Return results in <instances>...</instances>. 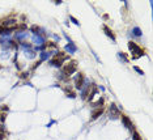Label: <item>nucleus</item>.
Here are the masks:
<instances>
[{
    "label": "nucleus",
    "mask_w": 153,
    "mask_h": 140,
    "mask_svg": "<svg viewBox=\"0 0 153 140\" xmlns=\"http://www.w3.org/2000/svg\"><path fill=\"white\" fill-rule=\"evenodd\" d=\"M128 47H130V50H131L133 54H136L135 56H133V59H136V58H139V56H141V55H144V54H143V50H141L136 43H133V42H128ZM133 54H132V55H133Z\"/></svg>",
    "instance_id": "1"
},
{
    "label": "nucleus",
    "mask_w": 153,
    "mask_h": 140,
    "mask_svg": "<svg viewBox=\"0 0 153 140\" xmlns=\"http://www.w3.org/2000/svg\"><path fill=\"white\" fill-rule=\"evenodd\" d=\"M76 71V62H72V63H68L67 66L63 67V72H64L66 75H72L73 72Z\"/></svg>",
    "instance_id": "2"
},
{
    "label": "nucleus",
    "mask_w": 153,
    "mask_h": 140,
    "mask_svg": "<svg viewBox=\"0 0 153 140\" xmlns=\"http://www.w3.org/2000/svg\"><path fill=\"white\" fill-rule=\"evenodd\" d=\"M102 113H104V107H97L96 110H93V113H92L90 119H92V120H96V119L98 118L99 115H102Z\"/></svg>",
    "instance_id": "3"
},
{
    "label": "nucleus",
    "mask_w": 153,
    "mask_h": 140,
    "mask_svg": "<svg viewBox=\"0 0 153 140\" xmlns=\"http://www.w3.org/2000/svg\"><path fill=\"white\" fill-rule=\"evenodd\" d=\"M122 120H123V123L126 124L127 128H130L131 131H135V130H133V124L131 123V120H130V118L127 115H122Z\"/></svg>",
    "instance_id": "4"
},
{
    "label": "nucleus",
    "mask_w": 153,
    "mask_h": 140,
    "mask_svg": "<svg viewBox=\"0 0 153 140\" xmlns=\"http://www.w3.org/2000/svg\"><path fill=\"white\" fill-rule=\"evenodd\" d=\"M82 83H84V76H82V73H79V76H77V79H76V88L81 89Z\"/></svg>",
    "instance_id": "5"
},
{
    "label": "nucleus",
    "mask_w": 153,
    "mask_h": 140,
    "mask_svg": "<svg viewBox=\"0 0 153 140\" xmlns=\"http://www.w3.org/2000/svg\"><path fill=\"white\" fill-rule=\"evenodd\" d=\"M110 111H111V114H113V117L111 118H116V115H119V110L116 109V105H111V107H110Z\"/></svg>",
    "instance_id": "6"
},
{
    "label": "nucleus",
    "mask_w": 153,
    "mask_h": 140,
    "mask_svg": "<svg viewBox=\"0 0 153 140\" xmlns=\"http://www.w3.org/2000/svg\"><path fill=\"white\" fill-rule=\"evenodd\" d=\"M50 63L56 66V67H60L62 66V59H59V58H52V59L50 60Z\"/></svg>",
    "instance_id": "7"
},
{
    "label": "nucleus",
    "mask_w": 153,
    "mask_h": 140,
    "mask_svg": "<svg viewBox=\"0 0 153 140\" xmlns=\"http://www.w3.org/2000/svg\"><path fill=\"white\" fill-rule=\"evenodd\" d=\"M104 29H105V32H106V34L107 35H109V37L110 38H113V39H115V35H114V33L113 32H111V30L109 29V28H107L106 26V25H105V26H104Z\"/></svg>",
    "instance_id": "8"
},
{
    "label": "nucleus",
    "mask_w": 153,
    "mask_h": 140,
    "mask_svg": "<svg viewBox=\"0 0 153 140\" xmlns=\"http://www.w3.org/2000/svg\"><path fill=\"white\" fill-rule=\"evenodd\" d=\"M5 138V130L3 128V126H0V140H3Z\"/></svg>",
    "instance_id": "9"
},
{
    "label": "nucleus",
    "mask_w": 153,
    "mask_h": 140,
    "mask_svg": "<svg viewBox=\"0 0 153 140\" xmlns=\"http://www.w3.org/2000/svg\"><path fill=\"white\" fill-rule=\"evenodd\" d=\"M132 139H133V140H141L140 135H139L136 131H132Z\"/></svg>",
    "instance_id": "10"
},
{
    "label": "nucleus",
    "mask_w": 153,
    "mask_h": 140,
    "mask_svg": "<svg viewBox=\"0 0 153 140\" xmlns=\"http://www.w3.org/2000/svg\"><path fill=\"white\" fill-rule=\"evenodd\" d=\"M104 102H105V100H104V98H102V97H101V98H99L98 101H97L96 106H101V105H104Z\"/></svg>",
    "instance_id": "11"
},
{
    "label": "nucleus",
    "mask_w": 153,
    "mask_h": 140,
    "mask_svg": "<svg viewBox=\"0 0 153 140\" xmlns=\"http://www.w3.org/2000/svg\"><path fill=\"white\" fill-rule=\"evenodd\" d=\"M133 68H135V71H137V72H139V73H140V75H144V72L141 71V69L139 68V67H133Z\"/></svg>",
    "instance_id": "12"
},
{
    "label": "nucleus",
    "mask_w": 153,
    "mask_h": 140,
    "mask_svg": "<svg viewBox=\"0 0 153 140\" xmlns=\"http://www.w3.org/2000/svg\"><path fill=\"white\" fill-rule=\"evenodd\" d=\"M68 97H71V98H75V97H76V94H75L73 92H68Z\"/></svg>",
    "instance_id": "13"
},
{
    "label": "nucleus",
    "mask_w": 153,
    "mask_h": 140,
    "mask_svg": "<svg viewBox=\"0 0 153 140\" xmlns=\"http://www.w3.org/2000/svg\"><path fill=\"white\" fill-rule=\"evenodd\" d=\"M32 30H33V32H38V26H33Z\"/></svg>",
    "instance_id": "14"
},
{
    "label": "nucleus",
    "mask_w": 153,
    "mask_h": 140,
    "mask_svg": "<svg viewBox=\"0 0 153 140\" xmlns=\"http://www.w3.org/2000/svg\"><path fill=\"white\" fill-rule=\"evenodd\" d=\"M135 32H136V35H140V34H141L140 30H139V29H135Z\"/></svg>",
    "instance_id": "15"
},
{
    "label": "nucleus",
    "mask_w": 153,
    "mask_h": 140,
    "mask_svg": "<svg viewBox=\"0 0 153 140\" xmlns=\"http://www.w3.org/2000/svg\"><path fill=\"white\" fill-rule=\"evenodd\" d=\"M0 118H1V113H0Z\"/></svg>",
    "instance_id": "16"
}]
</instances>
